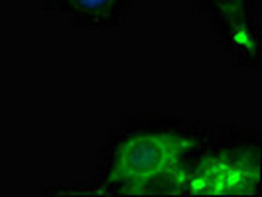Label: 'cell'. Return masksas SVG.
I'll return each instance as SVG.
<instances>
[{"instance_id": "cell-1", "label": "cell", "mask_w": 262, "mask_h": 197, "mask_svg": "<svg viewBox=\"0 0 262 197\" xmlns=\"http://www.w3.org/2000/svg\"><path fill=\"white\" fill-rule=\"evenodd\" d=\"M201 144L195 126L170 118H148L122 126L97 164L105 187L138 191L182 178L187 158Z\"/></svg>"}, {"instance_id": "cell-2", "label": "cell", "mask_w": 262, "mask_h": 197, "mask_svg": "<svg viewBox=\"0 0 262 197\" xmlns=\"http://www.w3.org/2000/svg\"><path fill=\"white\" fill-rule=\"evenodd\" d=\"M199 148V146H197ZM195 148V150H197ZM205 156L191 154L185 162L180 184H187L211 191L243 187L247 189L250 184V176L258 178V148L249 142L227 140L225 144H215L203 152Z\"/></svg>"}, {"instance_id": "cell-3", "label": "cell", "mask_w": 262, "mask_h": 197, "mask_svg": "<svg viewBox=\"0 0 262 197\" xmlns=\"http://www.w3.org/2000/svg\"><path fill=\"white\" fill-rule=\"evenodd\" d=\"M211 26L236 59H258V22L256 0H199Z\"/></svg>"}, {"instance_id": "cell-4", "label": "cell", "mask_w": 262, "mask_h": 197, "mask_svg": "<svg viewBox=\"0 0 262 197\" xmlns=\"http://www.w3.org/2000/svg\"><path fill=\"white\" fill-rule=\"evenodd\" d=\"M53 10H59L87 26L111 28L124 18L130 0H48Z\"/></svg>"}]
</instances>
